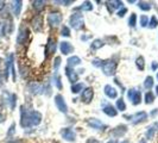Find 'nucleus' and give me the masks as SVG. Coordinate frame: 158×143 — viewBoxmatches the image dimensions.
<instances>
[{"label":"nucleus","instance_id":"obj_1","mask_svg":"<svg viewBox=\"0 0 158 143\" xmlns=\"http://www.w3.org/2000/svg\"><path fill=\"white\" fill-rule=\"evenodd\" d=\"M42 122V115L38 111H27L24 106L20 109V125L23 128H30L38 125Z\"/></svg>","mask_w":158,"mask_h":143},{"label":"nucleus","instance_id":"obj_2","mask_svg":"<svg viewBox=\"0 0 158 143\" xmlns=\"http://www.w3.org/2000/svg\"><path fill=\"white\" fill-rule=\"evenodd\" d=\"M70 25L73 29L75 30H81L85 25V20H83V17L81 13H74L70 17Z\"/></svg>","mask_w":158,"mask_h":143},{"label":"nucleus","instance_id":"obj_3","mask_svg":"<svg viewBox=\"0 0 158 143\" xmlns=\"http://www.w3.org/2000/svg\"><path fill=\"white\" fill-rule=\"evenodd\" d=\"M62 22V15L60 12H51L48 16V23L51 28H56Z\"/></svg>","mask_w":158,"mask_h":143},{"label":"nucleus","instance_id":"obj_4","mask_svg":"<svg viewBox=\"0 0 158 143\" xmlns=\"http://www.w3.org/2000/svg\"><path fill=\"white\" fill-rule=\"evenodd\" d=\"M101 68H102L103 73L106 74V75H114V73L117 71V63L114 62V61H103L102 66H101Z\"/></svg>","mask_w":158,"mask_h":143},{"label":"nucleus","instance_id":"obj_5","mask_svg":"<svg viewBox=\"0 0 158 143\" xmlns=\"http://www.w3.org/2000/svg\"><path fill=\"white\" fill-rule=\"evenodd\" d=\"M127 97L132 100V104L133 105H138L142 102V94H140V91H137V89H130L128 93H127Z\"/></svg>","mask_w":158,"mask_h":143},{"label":"nucleus","instance_id":"obj_6","mask_svg":"<svg viewBox=\"0 0 158 143\" xmlns=\"http://www.w3.org/2000/svg\"><path fill=\"white\" fill-rule=\"evenodd\" d=\"M55 104L56 106H57V109L61 112H63V113L68 112V106H67V104L64 102V98L61 94H57L55 97Z\"/></svg>","mask_w":158,"mask_h":143},{"label":"nucleus","instance_id":"obj_7","mask_svg":"<svg viewBox=\"0 0 158 143\" xmlns=\"http://www.w3.org/2000/svg\"><path fill=\"white\" fill-rule=\"evenodd\" d=\"M61 135H62V137H63L65 141H69V142H74L75 141V137H76L75 132L71 129H69V128L62 129L61 130Z\"/></svg>","mask_w":158,"mask_h":143},{"label":"nucleus","instance_id":"obj_8","mask_svg":"<svg viewBox=\"0 0 158 143\" xmlns=\"http://www.w3.org/2000/svg\"><path fill=\"white\" fill-rule=\"evenodd\" d=\"M126 118H128V120L130 119H132V122L135 123V124H137V123H140V122H144L145 119L148 118V113L146 112H138V113H135V115H133V116H126Z\"/></svg>","mask_w":158,"mask_h":143},{"label":"nucleus","instance_id":"obj_9","mask_svg":"<svg viewBox=\"0 0 158 143\" xmlns=\"http://www.w3.org/2000/svg\"><path fill=\"white\" fill-rule=\"evenodd\" d=\"M55 50H56L55 41L52 40V38H49V40H48L47 46H45V57H47V58L48 57H50V56L55 53Z\"/></svg>","mask_w":158,"mask_h":143},{"label":"nucleus","instance_id":"obj_10","mask_svg":"<svg viewBox=\"0 0 158 143\" xmlns=\"http://www.w3.org/2000/svg\"><path fill=\"white\" fill-rule=\"evenodd\" d=\"M93 95H94V91H93V88L88 87L82 92L81 99H82V102H83V103L88 104V103H90V100L93 99Z\"/></svg>","mask_w":158,"mask_h":143},{"label":"nucleus","instance_id":"obj_11","mask_svg":"<svg viewBox=\"0 0 158 143\" xmlns=\"http://www.w3.org/2000/svg\"><path fill=\"white\" fill-rule=\"evenodd\" d=\"M126 131H127L126 125H119L115 129H113L112 136H114V137H123V136L126 134Z\"/></svg>","mask_w":158,"mask_h":143},{"label":"nucleus","instance_id":"obj_12","mask_svg":"<svg viewBox=\"0 0 158 143\" xmlns=\"http://www.w3.org/2000/svg\"><path fill=\"white\" fill-rule=\"evenodd\" d=\"M22 7H23V2L20 0H17V1H12V5H11V8H12V12L16 17H18L20 15V11H22Z\"/></svg>","mask_w":158,"mask_h":143},{"label":"nucleus","instance_id":"obj_13","mask_svg":"<svg viewBox=\"0 0 158 143\" xmlns=\"http://www.w3.org/2000/svg\"><path fill=\"white\" fill-rule=\"evenodd\" d=\"M88 124L93 128V129H96V130H102L103 128H105V124H103L102 122H100L99 119L96 118L88 119Z\"/></svg>","mask_w":158,"mask_h":143},{"label":"nucleus","instance_id":"obj_14","mask_svg":"<svg viewBox=\"0 0 158 143\" xmlns=\"http://www.w3.org/2000/svg\"><path fill=\"white\" fill-rule=\"evenodd\" d=\"M65 75L68 76V79H69L70 82H76L77 79H79V75L76 74V72L74 71V69H71L70 67L65 68Z\"/></svg>","mask_w":158,"mask_h":143},{"label":"nucleus","instance_id":"obj_15","mask_svg":"<svg viewBox=\"0 0 158 143\" xmlns=\"http://www.w3.org/2000/svg\"><path fill=\"white\" fill-rule=\"evenodd\" d=\"M32 28H33V30L35 31H40L42 30V26H43V19H42V17H35L33 19H32Z\"/></svg>","mask_w":158,"mask_h":143},{"label":"nucleus","instance_id":"obj_16","mask_svg":"<svg viewBox=\"0 0 158 143\" xmlns=\"http://www.w3.org/2000/svg\"><path fill=\"white\" fill-rule=\"evenodd\" d=\"M26 38H27V30H26V28H20L19 33H18V37H17V42L19 44H24Z\"/></svg>","mask_w":158,"mask_h":143},{"label":"nucleus","instance_id":"obj_17","mask_svg":"<svg viewBox=\"0 0 158 143\" xmlns=\"http://www.w3.org/2000/svg\"><path fill=\"white\" fill-rule=\"evenodd\" d=\"M60 48H61V51L63 53L64 55H68V54H70V53L74 51V47L71 46L69 42H62Z\"/></svg>","mask_w":158,"mask_h":143},{"label":"nucleus","instance_id":"obj_18","mask_svg":"<svg viewBox=\"0 0 158 143\" xmlns=\"http://www.w3.org/2000/svg\"><path fill=\"white\" fill-rule=\"evenodd\" d=\"M105 94L107 95L108 98H111V99H114V98H117L118 92H117L115 88L112 87L111 85H106V86H105Z\"/></svg>","mask_w":158,"mask_h":143},{"label":"nucleus","instance_id":"obj_19","mask_svg":"<svg viewBox=\"0 0 158 143\" xmlns=\"http://www.w3.org/2000/svg\"><path fill=\"white\" fill-rule=\"evenodd\" d=\"M103 112L107 115V116H110V117H115L117 116V110L112 106V105H105L103 106Z\"/></svg>","mask_w":158,"mask_h":143},{"label":"nucleus","instance_id":"obj_20","mask_svg":"<svg viewBox=\"0 0 158 143\" xmlns=\"http://www.w3.org/2000/svg\"><path fill=\"white\" fill-rule=\"evenodd\" d=\"M29 91L31 92V93H40V91H42V86H40V84H36V82H30L29 84Z\"/></svg>","mask_w":158,"mask_h":143},{"label":"nucleus","instance_id":"obj_21","mask_svg":"<svg viewBox=\"0 0 158 143\" xmlns=\"http://www.w3.org/2000/svg\"><path fill=\"white\" fill-rule=\"evenodd\" d=\"M67 62H68V67H70V68L73 67V68H74L75 66H79V64L81 63V58H80L79 56H73V57H69V58H68Z\"/></svg>","mask_w":158,"mask_h":143},{"label":"nucleus","instance_id":"obj_22","mask_svg":"<svg viewBox=\"0 0 158 143\" xmlns=\"http://www.w3.org/2000/svg\"><path fill=\"white\" fill-rule=\"evenodd\" d=\"M32 6H33V8H35L36 11L40 12V11H43V10H44V7H45V1H42V0H36V1H33V2H32Z\"/></svg>","mask_w":158,"mask_h":143},{"label":"nucleus","instance_id":"obj_23","mask_svg":"<svg viewBox=\"0 0 158 143\" xmlns=\"http://www.w3.org/2000/svg\"><path fill=\"white\" fill-rule=\"evenodd\" d=\"M79 10H82V11H92L93 10V5L89 1H85V2H82V5L79 7Z\"/></svg>","mask_w":158,"mask_h":143},{"label":"nucleus","instance_id":"obj_24","mask_svg":"<svg viewBox=\"0 0 158 143\" xmlns=\"http://www.w3.org/2000/svg\"><path fill=\"white\" fill-rule=\"evenodd\" d=\"M153 100H155V95H153V93H152V92H150V91H149V92L145 94V103L149 105V104L153 103Z\"/></svg>","mask_w":158,"mask_h":143},{"label":"nucleus","instance_id":"obj_25","mask_svg":"<svg viewBox=\"0 0 158 143\" xmlns=\"http://www.w3.org/2000/svg\"><path fill=\"white\" fill-rule=\"evenodd\" d=\"M138 6H139V8H142L143 11H149V10H151V5L149 2H146V1H139L138 2Z\"/></svg>","mask_w":158,"mask_h":143},{"label":"nucleus","instance_id":"obj_26","mask_svg":"<svg viewBox=\"0 0 158 143\" xmlns=\"http://www.w3.org/2000/svg\"><path fill=\"white\" fill-rule=\"evenodd\" d=\"M144 86H145V88H146V89H149V91H150V88L153 86V79H152V76H148V78L145 79Z\"/></svg>","mask_w":158,"mask_h":143},{"label":"nucleus","instance_id":"obj_27","mask_svg":"<svg viewBox=\"0 0 158 143\" xmlns=\"http://www.w3.org/2000/svg\"><path fill=\"white\" fill-rule=\"evenodd\" d=\"M103 46V42L101 40H94L93 41V43H92V49H94V50H96V49H100V48Z\"/></svg>","mask_w":158,"mask_h":143},{"label":"nucleus","instance_id":"obj_28","mask_svg":"<svg viewBox=\"0 0 158 143\" xmlns=\"http://www.w3.org/2000/svg\"><path fill=\"white\" fill-rule=\"evenodd\" d=\"M117 107H118V110L120 111H125L126 110V105H125V102H124V99H119L117 100Z\"/></svg>","mask_w":158,"mask_h":143},{"label":"nucleus","instance_id":"obj_29","mask_svg":"<svg viewBox=\"0 0 158 143\" xmlns=\"http://www.w3.org/2000/svg\"><path fill=\"white\" fill-rule=\"evenodd\" d=\"M135 64H137V67H138L140 71H143V69H144L145 63H144V58H143L142 56H139V57L135 60Z\"/></svg>","mask_w":158,"mask_h":143},{"label":"nucleus","instance_id":"obj_30","mask_svg":"<svg viewBox=\"0 0 158 143\" xmlns=\"http://www.w3.org/2000/svg\"><path fill=\"white\" fill-rule=\"evenodd\" d=\"M82 88H83V84L73 85V86H71V92H73V93H79L80 91H82Z\"/></svg>","mask_w":158,"mask_h":143},{"label":"nucleus","instance_id":"obj_31","mask_svg":"<svg viewBox=\"0 0 158 143\" xmlns=\"http://www.w3.org/2000/svg\"><path fill=\"white\" fill-rule=\"evenodd\" d=\"M135 22H137V15H135V13H132L131 17H130V19H128V25L133 28L135 25Z\"/></svg>","mask_w":158,"mask_h":143},{"label":"nucleus","instance_id":"obj_32","mask_svg":"<svg viewBox=\"0 0 158 143\" xmlns=\"http://www.w3.org/2000/svg\"><path fill=\"white\" fill-rule=\"evenodd\" d=\"M155 131H156L155 127H150L149 128V130L146 131V137H148L149 140H151V138L153 137V135H155Z\"/></svg>","mask_w":158,"mask_h":143},{"label":"nucleus","instance_id":"obj_33","mask_svg":"<svg viewBox=\"0 0 158 143\" xmlns=\"http://www.w3.org/2000/svg\"><path fill=\"white\" fill-rule=\"evenodd\" d=\"M157 24H158V20H157V18L153 16V17H151V19H150V23H149V26H150L151 29H153V28H156L157 26Z\"/></svg>","mask_w":158,"mask_h":143},{"label":"nucleus","instance_id":"obj_34","mask_svg":"<svg viewBox=\"0 0 158 143\" xmlns=\"http://www.w3.org/2000/svg\"><path fill=\"white\" fill-rule=\"evenodd\" d=\"M61 35L64 36V37H69V36H70V30H69V28H68V26H63V28H62V31H61Z\"/></svg>","mask_w":158,"mask_h":143},{"label":"nucleus","instance_id":"obj_35","mask_svg":"<svg viewBox=\"0 0 158 143\" xmlns=\"http://www.w3.org/2000/svg\"><path fill=\"white\" fill-rule=\"evenodd\" d=\"M140 24H142V26H146L149 24V18L146 16H142L140 17Z\"/></svg>","mask_w":158,"mask_h":143},{"label":"nucleus","instance_id":"obj_36","mask_svg":"<svg viewBox=\"0 0 158 143\" xmlns=\"http://www.w3.org/2000/svg\"><path fill=\"white\" fill-rule=\"evenodd\" d=\"M110 5H112V7L113 8H118V7H121V6H123V2H121V1H111Z\"/></svg>","mask_w":158,"mask_h":143},{"label":"nucleus","instance_id":"obj_37","mask_svg":"<svg viewBox=\"0 0 158 143\" xmlns=\"http://www.w3.org/2000/svg\"><path fill=\"white\" fill-rule=\"evenodd\" d=\"M5 28H6V24L0 22V38H1V37L4 36V33H5Z\"/></svg>","mask_w":158,"mask_h":143},{"label":"nucleus","instance_id":"obj_38","mask_svg":"<svg viewBox=\"0 0 158 143\" xmlns=\"http://www.w3.org/2000/svg\"><path fill=\"white\" fill-rule=\"evenodd\" d=\"M54 80H55V84H56V86H57V88H60V89H61V88H62V85H61V79H60V76H58V75H56Z\"/></svg>","mask_w":158,"mask_h":143},{"label":"nucleus","instance_id":"obj_39","mask_svg":"<svg viewBox=\"0 0 158 143\" xmlns=\"http://www.w3.org/2000/svg\"><path fill=\"white\" fill-rule=\"evenodd\" d=\"M16 100H17L16 94L11 95V107H12V109H15V106H16Z\"/></svg>","mask_w":158,"mask_h":143},{"label":"nucleus","instance_id":"obj_40","mask_svg":"<svg viewBox=\"0 0 158 143\" xmlns=\"http://www.w3.org/2000/svg\"><path fill=\"white\" fill-rule=\"evenodd\" d=\"M60 63H61V58L60 57H56L55 58V71L57 72L58 67H60Z\"/></svg>","mask_w":158,"mask_h":143},{"label":"nucleus","instance_id":"obj_41","mask_svg":"<svg viewBox=\"0 0 158 143\" xmlns=\"http://www.w3.org/2000/svg\"><path fill=\"white\" fill-rule=\"evenodd\" d=\"M15 127H16L15 124H12V125L10 127V130H8V132H7V136H11L13 132H15Z\"/></svg>","mask_w":158,"mask_h":143},{"label":"nucleus","instance_id":"obj_42","mask_svg":"<svg viewBox=\"0 0 158 143\" xmlns=\"http://www.w3.org/2000/svg\"><path fill=\"white\" fill-rule=\"evenodd\" d=\"M127 12V10L126 8H121V11H119L118 12V16L119 17H124L125 16V13Z\"/></svg>","mask_w":158,"mask_h":143},{"label":"nucleus","instance_id":"obj_43","mask_svg":"<svg viewBox=\"0 0 158 143\" xmlns=\"http://www.w3.org/2000/svg\"><path fill=\"white\" fill-rule=\"evenodd\" d=\"M4 81H5V76H4V75L0 73V87L4 85Z\"/></svg>","mask_w":158,"mask_h":143},{"label":"nucleus","instance_id":"obj_44","mask_svg":"<svg viewBox=\"0 0 158 143\" xmlns=\"http://www.w3.org/2000/svg\"><path fill=\"white\" fill-rule=\"evenodd\" d=\"M87 143H99V142H98L96 140H94V138H89L87 141Z\"/></svg>","mask_w":158,"mask_h":143},{"label":"nucleus","instance_id":"obj_45","mask_svg":"<svg viewBox=\"0 0 158 143\" xmlns=\"http://www.w3.org/2000/svg\"><path fill=\"white\" fill-rule=\"evenodd\" d=\"M4 7H5V1H1V0H0V11Z\"/></svg>","mask_w":158,"mask_h":143},{"label":"nucleus","instance_id":"obj_46","mask_svg":"<svg viewBox=\"0 0 158 143\" xmlns=\"http://www.w3.org/2000/svg\"><path fill=\"white\" fill-rule=\"evenodd\" d=\"M158 68V63L157 62H153V63H152V69H157Z\"/></svg>","mask_w":158,"mask_h":143},{"label":"nucleus","instance_id":"obj_47","mask_svg":"<svg viewBox=\"0 0 158 143\" xmlns=\"http://www.w3.org/2000/svg\"><path fill=\"white\" fill-rule=\"evenodd\" d=\"M7 143H22V142L18 141V140H16V141H10V142H7Z\"/></svg>","mask_w":158,"mask_h":143},{"label":"nucleus","instance_id":"obj_48","mask_svg":"<svg viewBox=\"0 0 158 143\" xmlns=\"http://www.w3.org/2000/svg\"><path fill=\"white\" fill-rule=\"evenodd\" d=\"M2 120H4V117H2V115H1V113H0V123H1V122H2Z\"/></svg>","mask_w":158,"mask_h":143},{"label":"nucleus","instance_id":"obj_49","mask_svg":"<svg viewBox=\"0 0 158 143\" xmlns=\"http://www.w3.org/2000/svg\"><path fill=\"white\" fill-rule=\"evenodd\" d=\"M107 143H118L115 140H112V141H110V142H107Z\"/></svg>","mask_w":158,"mask_h":143},{"label":"nucleus","instance_id":"obj_50","mask_svg":"<svg viewBox=\"0 0 158 143\" xmlns=\"http://www.w3.org/2000/svg\"><path fill=\"white\" fill-rule=\"evenodd\" d=\"M139 143H146V141H145V140H142V141H140Z\"/></svg>","mask_w":158,"mask_h":143},{"label":"nucleus","instance_id":"obj_51","mask_svg":"<svg viewBox=\"0 0 158 143\" xmlns=\"http://www.w3.org/2000/svg\"><path fill=\"white\" fill-rule=\"evenodd\" d=\"M156 93H157V94H158V86H157V87H156Z\"/></svg>","mask_w":158,"mask_h":143},{"label":"nucleus","instance_id":"obj_52","mask_svg":"<svg viewBox=\"0 0 158 143\" xmlns=\"http://www.w3.org/2000/svg\"><path fill=\"white\" fill-rule=\"evenodd\" d=\"M120 143H128V141H123V142H120Z\"/></svg>","mask_w":158,"mask_h":143},{"label":"nucleus","instance_id":"obj_53","mask_svg":"<svg viewBox=\"0 0 158 143\" xmlns=\"http://www.w3.org/2000/svg\"><path fill=\"white\" fill-rule=\"evenodd\" d=\"M157 79H158V73H157Z\"/></svg>","mask_w":158,"mask_h":143},{"label":"nucleus","instance_id":"obj_54","mask_svg":"<svg viewBox=\"0 0 158 143\" xmlns=\"http://www.w3.org/2000/svg\"><path fill=\"white\" fill-rule=\"evenodd\" d=\"M0 61H1V60H0Z\"/></svg>","mask_w":158,"mask_h":143}]
</instances>
